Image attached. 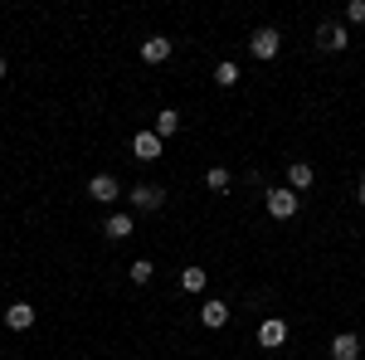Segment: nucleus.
Here are the masks:
<instances>
[{"label": "nucleus", "mask_w": 365, "mask_h": 360, "mask_svg": "<svg viewBox=\"0 0 365 360\" xmlns=\"http://www.w3.org/2000/svg\"><path fill=\"white\" fill-rule=\"evenodd\" d=\"M263 205H268L273 220H292V215L302 210V195L287 190V185H273V190H263Z\"/></svg>", "instance_id": "nucleus-1"}, {"label": "nucleus", "mask_w": 365, "mask_h": 360, "mask_svg": "<svg viewBox=\"0 0 365 360\" xmlns=\"http://www.w3.org/2000/svg\"><path fill=\"white\" fill-rule=\"evenodd\" d=\"M278 49H282V34L273 25H258L249 34V54L253 58H263V63H268V58H278Z\"/></svg>", "instance_id": "nucleus-2"}, {"label": "nucleus", "mask_w": 365, "mask_h": 360, "mask_svg": "<svg viewBox=\"0 0 365 360\" xmlns=\"http://www.w3.org/2000/svg\"><path fill=\"white\" fill-rule=\"evenodd\" d=\"M317 44H322V49H327V54H341V49H346V44H351V29L341 25V20H327V25L317 29Z\"/></svg>", "instance_id": "nucleus-3"}, {"label": "nucleus", "mask_w": 365, "mask_h": 360, "mask_svg": "<svg viewBox=\"0 0 365 360\" xmlns=\"http://www.w3.org/2000/svg\"><path fill=\"white\" fill-rule=\"evenodd\" d=\"M161 205H166V190H161V185H146V180H141V185H132V210L156 215Z\"/></svg>", "instance_id": "nucleus-4"}, {"label": "nucleus", "mask_w": 365, "mask_h": 360, "mask_svg": "<svg viewBox=\"0 0 365 360\" xmlns=\"http://www.w3.org/2000/svg\"><path fill=\"white\" fill-rule=\"evenodd\" d=\"M258 346H263V351H278V346H287V322H282V317H268V322L258 326Z\"/></svg>", "instance_id": "nucleus-5"}, {"label": "nucleus", "mask_w": 365, "mask_h": 360, "mask_svg": "<svg viewBox=\"0 0 365 360\" xmlns=\"http://www.w3.org/2000/svg\"><path fill=\"white\" fill-rule=\"evenodd\" d=\"M88 195H93V205H113L117 195H122V185H117V175H93Z\"/></svg>", "instance_id": "nucleus-6"}, {"label": "nucleus", "mask_w": 365, "mask_h": 360, "mask_svg": "<svg viewBox=\"0 0 365 360\" xmlns=\"http://www.w3.org/2000/svg\"><path fill=\"white\" fill-rule=\"evenodd\" d=\"M200 326H210V331H220V326H229V302H220V297H210V302L200 307Z\"/></svg>", "instance_id": "nucleus-7"}, {"label": "nucleus", "mask_w": 365, "mask_h": 360, "mask_svg": "<svg viewBox=\"0 0 365 360\" xmlns=\"http://www.w3.org/2000/svg\"><path fill=\"white\" fill-rule=\"evenodd\" d=\"M141 58H146V63H166L170 58V39L166 34H146V39H141Z\"/></svg>", "instance_id": "nucleus-8"}, {"label": "nucleus", "mask_w": 365, "mask_h": 360, "mask_svg": "<svg viewBox=\"0 0 365 360\" xmlns=\"http://www.w3.org/2000/svg\"><path fill=\"white\" fill-rule=\"evenodd\" d=\"M5 326H10V331H29V326H34V307L29 302H10L5 307Z\"/></svg>", "instance_id": "nucleus-9"}, {"label": "nucleus", "mask_w": 365, "mask_h": 360, "mask_svg": "<svg viewBox=\"0 0 365 360\" xmlns=\"http://www.w3.org/2000/svg\"><path fill=\"white\" fill-rule=\"evenodd\" d=\"M132 156H137V161H156V156H161V137H156V132H137V137H132Z\"/></svg>", "instance_id": "nucleus-10"}, {"label": "nucleus", "mask_w": 365, "mask_h": 360, "mask_svg": "<svg viewBox=\"0 0 365 360\" xmlns=\"http://www.w3.org/2000/svg\"><path fill=\"white\" fill-rule=\"evenodd\" d=\"M331 360H361V336L341 331L336 341H331Z\"/></svg>", "instance_id": "nucleus-11"}, {"label": "nucleus", "mask_w": 365, "mask_h": 360, "mask_svg": "<svg viewBox=\"0 0 365 360\" xmlns=\"http://www.w3.org/2000/svg\"><path fill=\"white\" fill-rule=\"evenodd\" d=\"M312 180H317L312 161H287V190H307Z\"/></svg>", "instance_id": "nucleus-12"}, {"label": "nucleus", "mask_w": 365, "mask_h": 360, "mask_svg": "<svg viewBox=\"0 0 365 360\" xmlns=\"http://www.w3.org/2000/svg\"><path fill=\"white\" fill-rule=\"evenodd\" d=\"M151 132H156L161 141L175 137V132H180V112H175V108H161V112H156V127H151Z\"/></svg>", "instance_id": "nucleus-13"}, {"label": "nucleus", "mask_w": 365, "mask_h": 360, "mask_svg": "<svg viewBox=\"0 0 365 360\" xmlns=\"http://www.w3.org/2000/svg\"><path fill=\"white\" fill-rule=\"evenodd\" d=\"M103 234H108V239H127V234H132V215H127V210H117V215H108V224H103Z\"/></svg>", "instance_id": "nucleus-14"}, {"label": "nucleus", "mask_w": 365, "mask_h": 360, "mask_svg": "<svg viewBox=\"0 0 365 360\" xmlns=\"http://www.w3.org/2000/svg\"><path fill=\"white\" fill-rule=\"evenodd\" d=\"M229 180H234V175H229L225 166H210V170H205V190H215V195H225Z\"/></svg>", "instance_id": "nucleus-15"}, {"label": "nucleus", "mask_w": 365, "mask_h": 360, "mask_svg": "<svg viewBox=\"0 0 365 360\" xmlns=\"http://www.w3.org/2000/svg\"><path fill=\"white\" fill-rule=\"evenodd\" d=\"M215 83H220V88H234V83H239V63H234V58L215 63Z\"/></svg>", "instance_id": "nucleus-16"}, {"label": "nucleus", "mask_w": 365, "mask_h": 360, "mask_svg": "<svg viewBox=\"0 0 365 360\" xmlns=\"http://www.w3.org/2000/svg\"><path fill=\"white\" fill-rule=\"evenodd\" d=\"M205 282H210V277H205V268H195V263L180 273V287H185V292H205Z\"/></svg>", "instance_id": "nucleus-17"}, {"label": "nucleus", "mask_w": 365, "mask_h": 360, "mask_svg": "<svg viewBox=\"0 0 365 360\" xmlns=\"http://www.w3.org/2000/svg\"><path fill=\"white\" fill-rule=\"evenodd\" d=\"M151 277H156V268H151V258H137V263H132V282H137V287H146Z\"/></svg>", "instance_id": "nucleus-18"}, {"label": "nucleus", "mask_w": 365, "mask_h": 360, "mask_svg": "<svg viewBox=\"0 0 365 360\" xmlns=\"http://www.w3.org/2000/svg\"><path fill=\"white\" fill-rule=\"evenodd\" d=\"M346 25H365V0H351L346 5Z\"/></svg>", "instance_id": "nucleus-19"}, {"label": "nucleus", "mask_w": 365, "mask_h": 360, "mask_svg": "<svg viewBox=\"0 0 365 360\" xmlns=\"http://www.w3.org/2000/svg\"><path fill=\"white\" fill-rule=\"evenodd\" d=\"M361 205H365V170H361Z\"/></svg>", "instance_id": "nucleus-20"}, {"label": "nucleus", "mask_w": 365, "mask_h": 360, "mask_svg": "<svg viewBox=\"0 0 365 360\" xmlns=\"http://www.w3.org/2000/svg\"><path fill=\"white\" fill-rule=\"evenodd\" d=\"M0 83H5V54H0Z\"/></svg>", "instance_id": "nucleus-21"}]
</instances>
